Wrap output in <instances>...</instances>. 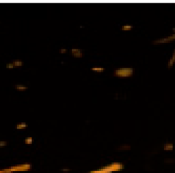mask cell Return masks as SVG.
<instances>
[{
  "mask_svg": "<svg viewBox=\"0 0 175 173\" xmlns=\"http://www.w3.org/2000/svg\"><path fill=\"white\" fill-rule=\"evenodd\" d=\"M133 70L130 68H122L117 69L115 71L114 75L117 77H128L132 75Z\"/></svg>",
  "mask_w": 175,
  "mask_h": 173,
  "instance_id": "cell-1",
  "label": "cell"
},
{
  "mask_svg": "<svg viewBox=\"0 0 175 173\" xmlns=\"http://www.w3.org/2000/svg\"><path fill=\"white\" fill-rule=\"evenodd\" d=\"M31 166L30 164H23V165H20V166H14L12 167L11 168L9 169L4 170V171H6V172H8V171L13 172V171H17V170H28L30 168Z\"/></svg>",
  "mask_w": 175,
  "mask_h": 173,
  "instance_id": "cell-2",
  "label": "cell"
},
{
  "mask_svg": "<svg viewBox=\"0 0 175 173\" xmlns=\"http://www.w3.org/2000/svg\"><path fill=\"white\" fill-rule=\"evenodd\" d=\"M71 55L75 57H82L83 53L79 48H73L71 49Z\"/></svg>",
  "mask_w": 175,
  "mask_h": 173,
  "instance_id": "cell-3",
  "label": "cell"
},
{
  "mask_svg": "<svg viewBox=\"0 0 175 173\" xmlns=\"http://www.w3.org/2000/svg\"><path fill=\"white\" fill-rule=\"evenodd\" d=\"M15 88L17 91H20V92H23L25 90H28V86L24 84H18L15 85Z\"/></svg>",
  "mask_w": 175,
  "mask_h": 173,
  "instance_id": "cell-4",
  "label": "cell"
},
{
  "mask_svg": "<svg viewBox=\"0 0 175 173\" xmlns=\"http://www.w3.org/2000/svg\"><path fill=\"white\" fill-rule=\"evenodd\" d=\"M13 65L15 66V68H17V67H21V66H22L23 65V62L22 60H15L12 62Z\"/></svg>",
  "mask_w": 175,
  "mask_h": 173,
  "instance_id": "cell-5",
  "label": "cell"
},
{
  "mask_svg": "<svg viewBox=\"0 0 175 173\" xmlns=\"http://www.w3.org/2000/svg\"><path fill=\"white\" fill-rule=\"evenodd\" d=\"M28 124L26 123H20L17 124V126H16V128L17 129H19V130H21V129H25L28 127Z\"/></svg>",
  "mask_w": 175,
  "mask_h": 173,
  "instance_id": "cell-6",
  "label": "cell"
},
{
  "mask_svg": "<svg viewBox=\"0 0 175 173\" xmlns=\"http://www.w3.org/2000/svg\"><path fill=\"white\" fill-rule=\"evenodd\" d=\"M91 70L92 71L96 72V73H102V72L105 71V68H103V67H101V66H93L91 68Z\"/></svg>",
  "mask_w": 175,
  "mask_h": 173,
  "instance_id": "cell-7",
  "label": "cell"
},
{
  "mask_svg": "<svg viewBox=\"0 0 175 173\" xmlns=\"http://www.w3.org/2000/svg\"><path fill=\"white\" fill-rule=\"evenodd\" d=\"M32 142H33V138L31 137H27L25 139V143L27 144H31Z\"/></svg>",
  "mask_w": 175,
  "mask_h": 173,
  "instance_id": "cell-8",
  "label": "cell"
},
{
  "mask_svg": "<svg viewBox=\"0 0 175 173\" xmlns=\"http://www.w3.org/2000/svg\"><path fill=\"white\" fill-rule=\"evenodd\" d=\"M6 68L8 69H12V68H15V67L12 62H8L6 64Z\"/></svg>",
  "mask_w": 175,
  "mask_h": 173,
  "instance_id": "cell-9",
  "label": "cell"
},
{
  "mask_svg": "<svg viewBox=\"0 0 175 173\" xmlns=\"http://www.w3.org/2000/svg\"><path fill=\"white\" fill-rule=\"evenodd\" d=\"M7 144H8V142H6V141H2V140L0 141V148L4 147V146H7Z\"/></svg>",
  "mask_w": 175,
  "mask_h": 173,
  "instance_id": "cell-10",
  "label": "cell"
},
{
  "mask_svg": "<svg viewBox=\"0 0 175 173\" xmlns=\"http://www.w3.org/2000/svg\"><path fill=\"white\" fill-rule=\"evenodd\" d=\"M174 61H175V51H174V54L173 55H172V57L171 59H170V60L169 65L171 66V65H172V63H173Z\"/></svg>",
  "mask_w": 175,
  "mask_h": 173,
  "instance_id": "cell-11",
  "label": "cell"
},
{
  "mask_svg": "<svg viewBox=\"0 0 175 173\" xmlns=\"http://www.w3.org/2000/svg\"><path fill=\"white\" fill-rule=\"evenodd\" d=\"M67 52V49H65V48H62V49H60V53H61V54H66Z\"/></svg>",
  "mask_w": 175,
  "mask_h": 173,
  "instance_id": "cell-12",
  "label": "cell"
},
{
  "mask_svg": "<svg viewBox=\"0 0 175 173\" xmlns=\"http://www.w3.org/2000/svg\"><path fill=\"white\" fill-rule=\"evenodd\" d=\"M131 28V26L127 25V26H124L123 28H122V29H123V30H126V29H128V30H129V29H130V28Z\"/></svg>",
  "mask_w": 175,
  "mask_h": 173,
  "instance_id": "cell-13",
  "label": "cell"
}]
</instances>
